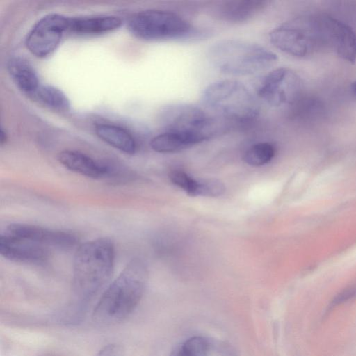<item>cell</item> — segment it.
Here are the masks:
<instances>
[{
	"instance_id": "cell-1",
	"label": "cell",
	"mask_w": 356,
	"mask_h": 356,
	"mask_svg": "<svg viewBox=\"0 0 356 356\" xmlns=\"http://www.w3.org/2000/svg\"><path fill=\"white\" fill-rule=\"evenodd\" d=\"M146 275L143 261L137 258L131 259L97 302L92 312L93 322L106 327L127 318L143 298Z\"/></svg>"
},
{
	"instance_id": "cell-2",
	"label": "cell",
	"mask_w": 356,
	"mask_h": 356,
	"mask_svg": "<svg viewBox=\"0 0 356 356\" xmlns=\"http://www.w3.org/2000/svg\"><path fill=\"white\" fill-rule=\"evenodd\" d=\"M115 247L108 238L82 243L74 258L72 287L76 303L86 307L106 285L112 275Z\"/></svg>"
},
{
	"instance_id": "cell-3",
	"label": "cell",
	"mask_w": 356,
	"mask_h": 356,
	"mask_svg": "<svg viewBox=\"0 0 356 356\" xmlns=\"http://www.w3.org/2000/svg\"><path fill=\"white\" fill-rule=\"evenodd\" d=\"M213 68L224 74L248 76L269 68L277 57L260 44L242 40L227 39L212 44L207 54Z\"/></svg>"
},
{
	"instance_id": "cell-4",
	"label": "cell",
	"mask_w": 356,
	"mask_h": 356,
	"mask_svg": "<svg viewBox=\"0 0 356 356\" xmlns=\"http://www.w3.org/2000/svg\"><path fill=\"white\" fill-rule=\"evenodd\" d=\"M269 39L280 51L298 58H305L327 49L324 14L296 17L273 29Z\"/></svg>"
},
{
	"instance_id": "cell-5",
	"label": "cell",
	"mask_w": 356,
	"mask_h": 356,
	"mask_svg": "<svg viewBox=\"0 0 356 356\" xmlns=\"http://www.w3.org/2000/svg\"><path fill=\"white\" fill-rule=\"evenodd\" d=\"M203 104L215 114L232 124H245L259 115L256 97L243 83L220 80L208 85L202 94Z\"/></svg>"
},
{
	"instance_id": "cell-6",
	"label": "cell",
	"mask_w": 356,
	"mask_h": 356,
	"mask_svg": "<svg viewBox=\"0 0 356 356\" xmlns=\"http://www.w3.org/2000/svg\"><path fill=\"white\" fill-rule=\"evenodd\" d=\"M127 27L136 38L146 41H186L206 34L176 13L158 9L134 14Z\"/></svg>"
},
{
	"instance_id": "cell-7",
	"label": "cell",
	"mask_w": 356,
	"mask_h": 356,
	"mask_svg": "<svg viewBox=\"0 0 356 356\" xmlns=\"http://www.w3.org/2000/svg\"><path fill=\"white\" fill-rule=\"evenodd\" d=\"M163 131L191 134L204 140L229 127L226 120L210 115L201 108L188 104H172L165 106L161 115Z\"/></svg>"
},
{
	"instance_id": "cell-8",
	"label": "cell",
	"mask_w": 356,
	"mask_h": 356,
	"mask_svg": "<svg viewBox=\"0 0 356 356\" xmlns=\"http://www.w3.org/2000/svg\"><path fill=\"white\" fill-rule=\"evenodd\" d=\"M300 77L291 69L280 67L267 74L257 89V95L268 104L291 106L302 96Z\"/></svg>"
},
{
	"instance_id": "cell-9",
	"label": "cell",
	"mask_w": 356,
	"mask_h": 356,
	"mask_svg": "<svg viewBox=\"0 0 356 356\" xmlns=\"http://www.w3.org/2000/svg\"><path fill=\"white\" fill-rule=\"evenodd\" d=\"M70 17L51 13L40 18L27 34L25 44L29 51L38 58H45L54 51L68 31Z\"/></svg>"
},
{
	"instance_id": "cell-10",
	"label": "cell",
	"mask_w": 356,
	"mask_h": 356,
	"mask_svg": "<svg viewBox=\"0 0 356 356\" xmlns=\"http://www.w3.org/2000/svg\"><path fill=\"white\" fill-rule=\"evenodd\" d=\"M6 234L25 238L45 247L61 249L71 248L77 244L78 238L74 234L27 224H11Z\"/></svg>"
},
{
	"instance_id": "cell-11",
	"label": "cell",
	"mask_w": 356,
	"mask_h": 356,
	"mask_svg": "<svg viewBox=\"0 0 356 356\" xmlns=\"http://www.w3.org/2000/svg\"><path fill=\"white\" fill-rule=\"evenodd\" d=\"M0 254L15 262L35 264L44 263L49 257L47 247L7 234L0 236Z\"/></svg>"
},
{
	"instance_id": "cell-12",
	"label": "cell",
	"mask_w": 356,
	"mask_h": 356,
	"mask_svg": "<svg viewBox=\"0 0 356 356\" xmlns=\"http://www.w3.org/2000/svg\"><path fill=\"white\" fill-rule=\"evenodd\" d=\"M269 1L259 0H229L219 2L212 10L218 19L228 23L247 22L264 10Z\"/></svg>"
},
{
	"instance_id": "cell-13",
	"label": "cell",
	"mask_w": 356,
	"mask_h": 356,
	"mask_svg": "<svg viewBox=\"0 0 356 356\" xmlns=\"http://www.w3.org/2000/svg\"><path fill=\"white\" fill-rule=\"evenodd\" d=\"M58 161L68 170L92 179H106L108 164L99 162L76 150H63L57 155Z\"/></svg>"
},
{
	"instance_id": "cell-14",
	"label": "cell",
	"mask_w": 356,
	"mask_h": 356,
	"mask_svg": "<svg viewBox=\"0 0 356 356\" xmlns=\"http://www.w3.org/2000/svg\"><path fill=\"white\" fill-rule=\"evenodd\" d=\"M122 19L115 15L70 17L68 32L81 35H99L118 29Z\"/></svg>"
},
{
	"instance_id": "cell-15",
	"label": "cell",
	"mask_w": 356,
	"mask_h": 356,
	"mask_svg": "<svg viewBox=\"0 0 356 356\" xmlns=\"http://www.w3.org/2000/svg\"><path fill=\"white\" fill-rule=\"evenodd\" d=\"M7 70L17 86L31 96L40 86L38 74L31 64L24 58L13 56L7 62Z\"/></svg>"
},
{
	"instance_id": "cell-16",
	"label": "cell",
	"mask_w": 356,
	"mask_h": 356,
	"mask_svg": "<svg viewBox=\"0 0 356 356\" xmlns=\"http://www.w3.org/2000/svg\"><path fill=\"white\" fill-rule=\"evenodd\" d=\"M205 141L199 136L172 131H163L150 141L152 149L159 153H173Z\"/></svg>"
},
{
	"instance_id": "cell-17",
	"label": "cell",
	"mask_w": 356,
	"mask_h": 356,
	"mask_svg": "<svg viewBox=\"0 0 356 356\" xmlns=\"http://www.w3.org/2000/svg\"><path fill=\"white\" fill-rule=\"evenodd\" d=\"M95 131L101 140L121 152L134 154L136 151L135 138L130 132L121 127L111 124H97Z\"/></svg>"
},
{
	"instance_id": "cell-18",
	"label": "cell",
	"mask_w": 356,
	"mask_h": 356,
	"mask_svg": "<svg viewBox=\"0 0 356 356\" xmlns=\"http://www.w3.org/2000/svg\"><path fill=\"white\" fill-rule=\"evenodd\" d=\"M31 97L56 111H67L70 107L69 99L65 94L51 85H40Z\"/></svg>"
},
{
	"instance_id": "cell-19",
	"label": "cell",
	"mask_w": 356,
	"mask_h": 356,
	"mask_svg": "<svg viewBox=\"0 0 356 356\" xmlns=\"http://www.w3.org/2000/svg\"><path fill=\"white\" fill-rule=\"evenodd\" d=\"M275 148L269 142H259L251 145L243 154V161L252 166H261L275 156Z\"/></svg>"
},
{
	"instance_id": "cell-20",
	"label": "cell",
	"mask_w": 356,
	"mask_h": 356,
	"mask_svg": "<svg viewBox=\"0 0 356 356\" xmlns=\"http://www.w3.org/2000/svg\"><path fill=\"white\" fill-rule=\"evenodd\" d=\"M209 345L207 340L200 336L188 339L181 346L179 356H207Z\"/></svg>"
},
{
	"instance_id": "cell-21",
	"label": "cell",
	"mask_w": 356,
	"mask_h": 356,
	"mask_svg": "<svg viewBox=\"0 0 356 356\" xmlns=\"http://www.w3.org/2000/svg\"><path fill=\"white\" fill-rule=\"evenodd\" d=\"M225 192V185L215 179L197 180L195 196L216 197Z\"/></svg>"
},
{
	"instance_id": "cell-22",
	"label": "cell",
	"mask_w": 356,
	"mask_h": 356,
	"mask_svg": "<svg viewBox=\"0 0 356 356\" xmlns=\"http://www.w3.org/2000/svg\"><path fill=\"white\" fill-rule=\"evenodd\" d=\"M169 178L178 187L190 196L195 197L197 179H195L182 170H175L170 172Z\"/></svg>"
},
{
	"instance_id": "cell-23",
	"label": "cell",
	"mask_w": 356,
	"mask_h": 356,
	"mask_svg": "<svg viewBox=\"0 0 356 356\" xmlns=\"http://www.w3.org/2000/svg\"><path fill=\"white\" fill-rule=\"evenodd\" d=\"M356 296V285L352 286L339 293L332 300V306L346 302Z\"/></svg>"
},
{
	"instance_id": "cell-24",
	"label": "cell",
	"mask_w": 356,
	"mask_h": 356,
	"mask_svg": "<svg viewBox=\"0 0 356 356\" xmlns=\"http://www.w3.org/2000/svg\"><path fill=\"white\" fill-rule=\"evenodd\" d=\"M95 356H122V349L117 343H108L103 346Z\"/></svg>"
},
{
	"instance_id": "cell-25",
	"label": "cell",
	"mask_w": 356,
	"mask_h": 356,
	"mask_svg": "<svg viewBox=\"0 0 356 356\" xmlns=\"http://www.w3.org/2000/svg\"><path fill=\"white\" fill-rule=\"evenodd\" d=\"M1 136H0V143L1 145L6 143L7 139L6 133L3 131V129L1 128Z\"/></svg>"
},
{
	"instance_id": "cell-26",
	"label": "cell",
	"mask_w": 356,
	"mask_h": 356,
	"mask_svg": "<svg viewBox=\"0 0 356 356\" xmlns=\"http://www.w3.org/2000/svg\"><path fill=\"white\" fill-rule=\"evenodd\" d=\"M352 93L356 96V81L353 82L350 86Z\"/></svg>"
},
{
	"instance_id": "cell-27",
	"label": "cell",
	"mask_w": 356,
	"mask_h": 356,
	"mask_svg": "<svg viewBox=\"0 0 356 356\" xmlns=\"http://www.w3.org/2000/svg\"><path fill=\"white\" fill-rule=\"evenodd\" d=\"M33 356H54V355H52L51 354H42V355H33Z\"/></svg>"
}]
</instances>
